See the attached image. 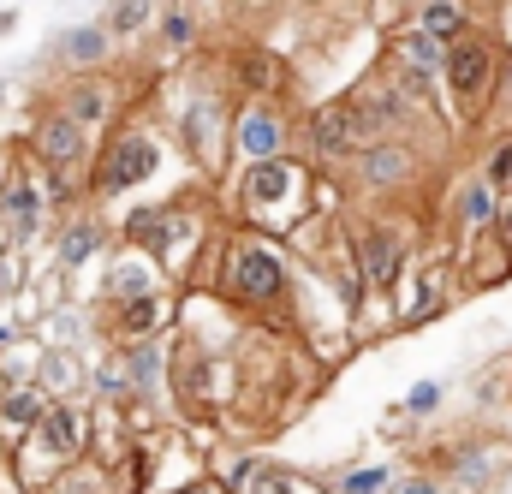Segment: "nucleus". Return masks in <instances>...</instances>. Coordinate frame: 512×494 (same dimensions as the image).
<instances>
[{"instance_id": "1", "label": "nucleus", "mask_w": 512, "mask_h": 494, "mask_svg": "<svg viewBox=\"0 0 512 494\" xmlns=\"http://www.w3.org/2000/svg\"><path fill=\"white\" fill-rule=\"evenodd\" d=\"M227 209L233 227L262 233V239H298L304 221H322V173L310 167V155H280V161H256L239 167L227 185Z\"/></svg>"}, {"instance_id": "2", "label": "nucleus", "mask_w": 512, "mask_h": 494, "mask_svg": "<svg viewBox=\"0 0 512 494\" xmlns=\"http://www.w3.org/2000/svg\"><path fill=\"white\" fill-rule=\"evenodd\" d=\"M209 292L239 310L245 322H286L292 316V292H298V262L286 256L280 239H262L245 227H227V239L215 250V274H209Z\"/></svg>"}, {"instance_id": "3", "label": "nucleus", "mask_w": 512, "mask_h": 494, "mask_svg": "<svg viewBox=\"0 0 512 494\" xmlns=\"http://www.w3.org/2000/svg\"><path fill=\"white\" fill-rule=\"evenodd\" d=\"M120 239H131V245L149 250V256L167 268V280H173L179 292H197L209 256L221 250L227 233L215 227L203 191H179V197H161V203H149V209H131Z\"/></svg>"}, {"instance_id": "4", "label": "nucleus", "mask_w": 512, "mask_h": 494, "mask_svg": "<svg viewBox=\"0 0 512 494\" xmlns=\"http://www.w3.org/2000/svg\"><path fill=\"white\" fill-rule=\"evenodd\" d=\"M233 114H239V96L221 78L191 72L167 96V131L203 179H233Z\"/></svg>"}, {"instance_id": "5", "label": "nucleus", "mask_w": 512, "mask_h": 494, "mask_svg": "<svg viewBox=\"0 0 512 494\" xmlns=\"http://www.w3.org/2000/svg\"><path fill=\"white\" fill-rule=\"evenodd\" d=\"M96 447V405L90 399H54L48 417L18 441L12 453V483L24 494H48L66 471H78Z\"/></svg>"}, {"instance_id": "6", "label": "nucleus", "mask_w": 512, "mask_h": 494, "mask_svg": "<svg viewBox=\"0 0 512 494\" xmlns=\"http://www.w3.org/2000/svg\"><path fill=\"white\" fill-rule=\"evenodd\" d=\"M346 250H352V262H358V274H364L370 292L399 298L405 280H411V268H417V227H411V215L376 209V215H358L346 227Z\"/></svg>"}, {"instance_id": "7", "label": "nucleus", "mask_w": 512, "mask_h": 494, "mask_svg": "<svg viewBox=\"0 0 512 494\" xmlns=\"http://www.w3.org/2000/svg\"><path fill=\"white\" fill-rule=\"evenodd\" d=\"M197 477H209L203 447L185 441L179 423H161V429H143V441L131 453V471L120 477V494H179Z\"/></svg>"}, {"instance_id": "8", "label": "nucleus", "mask_w": 512, "mask_h": 494, "mask_svg": "<svg viewBox=\"0 0 512 494\" xmlns=\"http://www.w3.org/2000/svg\"><path fill=\"white\" fill-rule=\"evenodd\" d=\"M507 54H501V42L495 36H465L459 48H447V72H441V84H447V114L459 125H477L489 108H495V96H501V84H507V66H501Z\"/></svg>"}, {"instance_id": "9", "label": "nucleus", "mask_w": 512, "mask_h": 494, "mask_svg": "<svg viewBox=\"0 0 512 494\" xmlns=\"http://www.w3.org/2000/svg\"><path fill=\"white\" fill-rule=\"evenodd\" d=\"M161 137L149 131V120H126L96 155V173H90V203H120L131 191H143L155 173H161Z\"/></svg>"}, {"instance_id": "10", "label": "nucleus", "mask_w": 512, "mask_h": 494, "mask_svg": "<svg viewBox=\"0 0 512 494\" xmlns=\"http://www.w3.org/2000/svg\"><path fill=\"white\" fill-rule=\"evenodd\" d=\"M24 155H30L42 173H60V179H72L78 191H90V173H96V155H102V143H96L84 125L72 120L66 108H54V102H48V108L30 120Z\"/></svg>"}, {"instance_id": "11", "label": "nucleus", "mask_w": 512, "mask_h": 494, "mask_svg": "<svg viewBox=\"0 0 512 494\" xmlns=\"http://www.w3.org/2000/svg\"><path fill=\"white\" fill-rule=\"evenodd\" d=\"M423 173H429L423 143H411V137H387V143H370V149L352 161L346 185H352L358 203H405V197L423 185Z\"/></svg>"}, {"instance_id": "12", "label": "nucleus", "mask_w": 512, "mask_h": 494, "mask_svg": "<svg viewBox=\"0 0 512 494\" xmlns=\"http://www.w3.org/2000/svg\"><path fill=\"white\" fill-rule=\"evenodd\" d=\"M364 149H370V137H364V120H358L352 96L316 102V108L304 114V155H310V167H316V173L346 179V173H352V161H358Z\"/></svg>"}, {"instance_id": "13", "label": "nucleus", "mask_w": 512, "mask_h": 494, "mask_svg": "<svg viewBox=\"0 0 512 494\" xmlns=\"http://www.w3.org/2000/svg\"><path fill=\"white\" fill-rule=\"evenodd\" d=\"M304 149V125L286 102H239L233 114V173L256 161H280Z\"/></svg>"}, {"instance_id": "14", "label": "nucleus", "mask_w": 512, "mask_h": 494, "mask_svg": "<svg viewBox=\"0 0 512 494\" xmlns=\"http://www.w3.org/2000/svg\"><path fill=\"white\" fill-rule=\"evenodd\" d=\"M221 405H227V387H221V358L209 352V340L173 334V411L185 423H203V417H221Z\"/></svg>"}, {"instance_id": "15", "label": "nucleus", "mask_w": 512, "mask_h": 494, "mask_svg": "<svg viewBox=\"0 0 512 494\" xmlns=\"http://www.w3.org/2000/svg\"><path fill=\"white\" fill-rule=\"evenodd\" d=\"M179 316H185V292H179V286H161V292H149V298H131V304H120V310H96V334H102L108 346L173 340Z\"/></svg>"}, {"instance_id": "16", "label": "nucleus", "mask_w": 512, "mask_h": 494, "mask_svg": "<svg viewBox=\"0 0 512 494\" xmlns=\"http://www.w3.org/2000/svg\"><path fill=\"white\" fill-rule=\"evenodd\" d=\"M459 280H465V274H459V245L417 256V268H411L405 292L393 298V310H399V328H423V322H435V316L453 304Z\"/></svg>"}, {"instance_id": "17", "label": "nucleus", "mask_w": 512, "mask_h": 494, "mask_svg": "<svg viewBox=\"0 0 512 494\" xmlns=\"http://www.w3.org/2000/svg\"><path fill=\"white\" fill-rule=\"evenodd\" d=\"M0 227H6V239L18 250H36L54 227H60V215H54V203H48V191H42V167H36L30 155L18 161L12 185L0 191Z\"/></svg>"}, {"instance_id": "18", "label": "nucleus", "mask_w": 512, "mask_h": 494, "mask_svg": "<svg viewBox=\"0 0 512 494\" xmlns=\"http://www.w3.org/2000/svg\"><path fill=\"white\" fill-rule=\"evenodd\" d=\"M435 471L447 477V494H495V483L512 471V441L507 435H465L441 453Z\"/></svg>"}, {"instance_id": "19", "label": "nucleus", "mask_w": 512, "mask_h": 494, "mask_svg": "<svg viewBox=\"0 0 512 494\" xmlns=\"http://www.w3.org/2000/svg\"><path fill=\"white\" fill-rule=\"evenodd\" d=\"M209 471L227 483V494H334L322 477H304V471L262 459V453H215Z\"/></svg>"}, {"instance_id": "20", "label": "nucleus", "mask_w": 512, "mask_h": 494, "mask_svg": "<svg viewBox=\"0 0 512 494\" xmlns=\"http://www.w3.org/2000/svg\"><path fill=\"white\" fill-rule=\"evenodd\" d=\"M54 108H66L96 143H108V137L126 125V90H120L108 72H90V78H66V84L54 90Z\"/></svg>"}, {"instance_id": "21", "label": "nucleus", "mask_w": 512, "mask_h": 494, "mask_svg": "<svg viewBox=\"0 0 512 494\" xmlns=\"http://www.w3.org/2000/svg\"><path fill=\"white\" fill-rule=\"evenodd\" d=\"M501 209H507V191L489 185L483 167H477V173H459V185L447 191V239L459 250L477 245V239H489L495 221H501Z\"/></svg>"}, {"instance_id": "22", "label": "nucleus", "mask_w": 512, "mask_h": 494, "mask_svg": "<svg viewBox=\"0 0 512 494\" xmlns=\"http://www.w3.org/2000/svg\"><path fill=\"white\" fill-rule=\"evenodd\" d=\"M352 108H358L370 143H387V137H411V143H417V131L429 125V108H417L411 96H399L382 72H370V84L352 90Z\"/></svg>"}, {"instance_id": "23", "label": "nucleus", "mask_w": 512, "mask_h": 494, "mask_svg": "<svg viewBox=\"0 0 512 494\" xmlns=\"http://www.w3.org/2000/svg\"><path fill=\"white\" fill-rule=\"evenodd\" d=\"M42 60H48L54 72H66V78H90V72H108V66L120 60V36H114L102 18H90V24H66V30L48 36Z\"/></svg>"}, {"instance_id": "24", "label": "nucleus", "mask_w": 512, "mask_h": 494, "mask_svg": "<svg viewBox=\"0 0 512 494\" xmlns=\"http://www.w3.org/2000/svg\"><path fill=\"white\" fill-rule=\"evenodd\" d=\"M161 286H173V280H167V268H161V262H155L143 245L120 239V245H114V256L102 262V292H96V310H120V304H131V298H149V292H161Z\"/></svg>"}, {"instance_id": "25", "label": "nucleus", "mask_w": 512, "mask_h": 494, "mask_svg": "<svg viewBox=\"0 0 512 494\" xmlns=\"http://www.w3.org/2000/svg\"><path fill=\"white\" fill-rule=\"evenodd\" d=\"M108 250H114V233H108V221L96 215V203H84V209L60 215V227H54V274H60V280H72V274L96 268Z\"/></svg>"}, {"instance_id": "26", "label": "nucleus", "mask_w": 512, "mask_h": 494, "mask_svg": "<svg viewBox=\"0 0 512 494\" xmlns=\"http://www.w3.org/2000/svg\"><path fill=\"white\" fill-rule=\"evenodd\" d=\"M227 90L239 96V102H280L286 96V66H280V54H268L262 42H245V48H233V60H227Z\"/></svg>"}, {"instance_id": "27", "label": "nucleus", "mask_w": 512, "mask_h": 494, "mask_svg": "<svg viewBox=\"0 0 512 494\" xmlns=\"http://www.w3.org/2000/svg\"><path fill=\"white\" fill-rule=\"evenodd\" d=\"M203 6L197 0H161V18H155V66H179L185 54L203 48Z\"/></svg>"}, {"instance_id": "28", "label": "nucleus", "mask_w": 512, "mask_h": 494, "mask_svg": "<svg viewBox=\"0 0 512 494\" xmlns=\"http://www.w3.org/2000/svg\"><path fill=\"white\" fill-rule=\"evenodd\" d=\"M90 405H102V411H126L131 423H137L143 399H137V375H131V364H126L120 346H108L102 358H90ZM137 429H143V423H137Z\"/></svg>"}, {"instance_id": "29", "label": "nucleus", "mask_w": 512, "mask_h": 494, "mask_svg": "<svg viewBox=\"0 0 512 494\" xmlns=\"http://www.w3.org/2000/svg\"><path fill=\"white\" fill-rule=\"evenodd\" d=\"M48 405H54V393L36 381V387H0V453L12 459L18 453V441L48 417Z\"/></svg>"}, {"instance_id": "30", "label": "nucleus", "mask_w": 512, "mask_h": 494, "mask_svg": "<svg viewBox=\"0 0 512 494\" xmlns=\"http://www.w3.org/2000/svg\"><path fill=\"white\" fill-rule=\"evenodd\" d=\"M411 24H417L429 42H441V48H459L465 36L483 30L471 0H417V6H411Z\"/></svg>"}, {"instance_id": "31", "label": "nucleus", "mask_w": 512, "mask_h": 494, "mask_svg": "<svg viewBox=\"0 0 512 494\" xmlns=\"http://www.w3.org/2000/svg\"><path fill=\"white\" fill-rule=\"evenodd\" d=\"M42 387H48L54 399H90V358H84V352H72V346H48Z\"/></svg>"}, {"instance_id": "32", "label": "nucleus", "mask_w": 512, "mask_h": 494, "mask_svg": "<svg viewBox=\"0 0 512 494\" xmlns=\"http://www.w3.org/2000/svg\"><path fill=\"white\" fill-rule=\"evenodd\" d=\"M382 48H387V60H405V66H423V72H435V78L447 72V48H441V42H429V36H423V30L411 24V18L387 30V42H382Z\"/></svg>"}, {"instance_id": "33", "label": "nucleus", "mask_w": 512, "mask_h": 494, "mask_svg": "<svg viewBox=\"0 0 512 494\" xmlns=\"http://www.w3.org/2000/svg\"><path fill=\"white\" fill-rule=\"evenodd\" d=\"M42 364H48V340L30 328V334H18L0 352V387H36L42 381Z\"/></svg>"}, {"instance_id": "34", "label": "nucleus", "mask_w": 512, "mask_h": 494, "mask_svg": "<svg viewBox=\"0 0 512 494\" xmlns=\"http://www.w3.org/2000/svg\"><path fill=\"white\" fill-rule=\"evenodd\" d=\"M459 274H465V286L477 292V286H489V280H507V274H512V256L495 245V233H489V239H477V245L459 250Z\"/></svg>"}, {"instance_id": "35", "label": "nucleus", "mask_w": 512, "mask_h": 494, "mask_svg": "<svg viewBox=\"0 0 512 494\" xmlns=\"http://www.w3.org/2000/svg\"><path fill=\"white\" fill-rule=\"evenodd\" d=\"M155 18H161V0H108V12H102V24H108L120 42L155 36Z\"/></svg>"}, {"instance_id": "36", "label": "nucleus", "mask_w": 512, "mask_h": 494, "mask_svg": "<svg viewBox=\"0 0 512 494\" xmlns=\"http://www.w3.org/2000/svg\"><path fill=\"white\" fill-rule=\"evenodd\" d=\"M441 405H447V381H441V375H423V381H417V387H411V393L393 405V411H399L405 423H429Z\"/></svg>"}, {"instance_id": "37", "label": "nucleus", "mask_w": 512, "mask_h": 494, "mask_svg": "<svg viewBox=\"0 0 512 494\" xmlns=\"http://www.w3.org/2000/svg\"><path fill=\"white\" fill-rule=\"evenodd\" d=\"M48 494H120V477H114V471H102L96 459H84L78 471H66Z\"/></svg>"}, {"instance_id": "38", "label": "nucleus", "mask_w": 512, "mask_h": 494, "mask_svg": "<svg viewBox=\"0 0 512 494\" xmlns=\"http://www.w3.org/2000/svg\"><path fill=\"white\" fill-rule=\"evenodd\" d=\"M393 477H399L393 465H358V471H340L334 489L340 494H387L393 489Z\"/></svg>"}, {"instance_id": "39", "label": "nucleus", "mask_w": 512, "mask_h": 494, "mask_svg": "<svg viewBox=\"0 0 512 494\" xmlns=\"http://www.w3.org/2000/svg\"><path fill=\"white\" fill-rule=\"evenodd\" d=\"M30 250H18V245H6L0 250V298H18L24 286H30Z\"/></svg>"}, {"instance_id": "40", "label": "nucleus", "mask_w": 512, "mask_h": 494, "mask_svg": "<svg viewBox=\"0 0 512 494\" xmlns=\"http://www.w3.org/2000/svg\"><path fill=\"white\" fill-rule=\"evenodd\" d=\"M387 494H447V477H441L435 465H411V471L393 477V489Z\"/></svg>"}, {"instance_id": "41", "label": "nucleus", "mask_w": 512, "mask_h": 494, "mask_svg": "<svg viewBox=\"0 0 512 494\" xmlns=\"http://www.w3.org/2000/svg\"><path fill=\"white\" fill-rule=\"evenodd\" d=\"M483 179H489V185H501V191L512 197V131L489 143V155H483Z\"/></svg>"}, {"instance_id": "42", "label": "nucleus", "mask_w": 512, "mask_h": 494, "mask_svg": "<svg viewBox=\"0 0 512 494\" xmlns=\"http://www.w3.org/2000/svg\"><path fill=\"white\" fill-rule=\"evenodd\" d=\"M495 42H501V54L512 60V0H495Z\"/></svg>"}, {"instance_id": "43", "label": "nucleus", "mask_w": 512, "mask_h": 494, "mask_svg": "<svg viewBox=\"0 0 512 494\" xmlns=\"http://www.w3.org/2000/svg\"><path fill=\"white\" fill-rule=\"evenodd\" d=\"M18 161H24V149H12V143H0V191L12 185V173H18Z\"/></svg>"}, {"instance_id": "44", "label": "nucleus", "mask_w": 512, "mask_h": 494, "mask_svg": "<svg viewBox=\"0 0 512 494\" xmlns=\"http://www.w3.org/2000/svg\"><path fill=\"white\" fill-rule=\"evenodd\" d=\"M495 245L512 256V197H507V209H501V221H495Z\"/></svg>"}, {"instance_id": "45", "label": "nucleus", "mask_w": 512, "mask_h": 494, "mask_svg": "<svg viewBox=\"0 0 512 494\" xmlns=\"http://www.w3.org/2000/svg\"><path fill=\"white\" fill-rule=\"evenodd\" d=\"M179 494H227V483H221V477H215V471H209V477H197V483H191V489H179Z\"/></svg>"}, {"instance_id": "46", "label": "nucleus", "mask_w": 512, "mask_h": 494, "mask_svg": "<svg viewBox=\"0 0 512 494\" xmlns=\"http://www.w3.org/2000/svg\"><path fill=\"white\" fill-rule=\"evenodd\" d=\"M507 399H512V364H507Z\"/></svg>"}, {"instance_id": "47", "label": "nucleus", "mask_w": 512, "mask_h": 494, "mask_svg": "<svg viewBox=\"0 0 512 494\" xmlns=\"http://www.w3.org/2000/svg\"><path fill=\"white\" fill-rule=\"evenodd\" d=\"M6 465H12V459H6V453H0V471H6Z\"/></svg>"}, {"instance_id": "48", "label": "nucleus", "mask_w": 512, "mask_h": 494, "mask_svg": "<svg viewBox=\"0 0 512 494\" xmlns=\"http://www.w3.org/2000/svg\"><path fill=\"white\" fill-rule=\"evenodd\" d=\"M411 6H417V0H411Z\"/></svg>"}]
</instances>
